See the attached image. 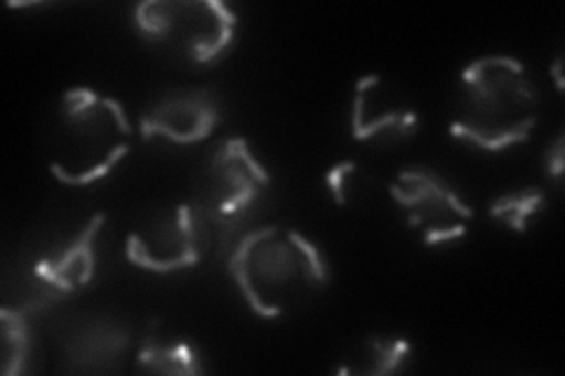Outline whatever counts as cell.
Segmentation results:
<instances>
[{"label":"cell","mask_w":565,"mask_h":376,"mask_svg":"<svg viewBox=\"0 0 565 376\" xmlns=\"http://www.w3.org/2000/svg\"><path fill=\"white\" fill-rule=\"evenodd\" d=\"M226 271L262 320H276L299 294L328 288L330 266L313 240L276 224L247 230L228 249Z\"/></svg>","instance_id":"cell-1"},{"label":"cell","mask_w":565,"mask_h":376,"mask_svg":"<svg viewBox=\"0 0 565 376\" xmlns=\"http://www.w3.org/2000/svg\"><path fill=\"white\" fill-rule=\"evenodd\" d=\"M462 101L450 137L488 153L525 144L537 128L540 93L525 66L509 55L471 62L459 78Z\"/></svg>","instance_id":"cell-2"},{"label":"cell","mask_w":565,"mask_h":376,"mask_svg":"<svg viewBox=\"0 0 565 376\" xmlns=\"http://www.w3.org/2000/svg\"><path fill=\"white\" fill-rule=\"evenodd\" d=\"M132 24L141 39L212 66L232 50L238 14L220 0H145L132 8Z\"/></svg>","instance_id":"cell-3"},{"label":"cell","mask_w":565,"mask_h":376,"mask_svg":"<svg viewBox=\"0 0 565 376\" xmlns=\"http://www.w3.org/2000/svg\"><path fill=\"white\" fill-rule=\"evenodd\" d=\"M207 176L212 193L203 207L210 224L217 230L220 249L234 247L236 233L250 217V210L262 191L269 189L271 174L253 155L250 141L245 137H232L222 141V147L212 155Z\"/></svg>","instance_id":"cell-4"},{"label":"cell","mask_w":565,"mask_h":376,"mask_svg":"<svg viewBox=\"0 0 565 376\" xmlns=\"http://www.w3.org/2000/svg\"><path fill=\"white\" fill-rule=\"evenodd\" d=\"M392 201L408 214V226L424 228L427 247L457 243L467 236V224L473 219V207L465 203L459 191L436 170L415 165L398 172L388 186Z\"/></svg>","instance_id":"cell-5"},{"label":"cell","mask_w":565,"mask_h":376,"mask_svg":"<svg viewBox=\"0 0 565 376\" xmlns=\"http://www.w3.org/2000/svg\"><path fill=\"white\" fill-rule=\"evenodd\" d=\"M207 226L212 224L203 205H177L170 217L151 228V236L130 233L126 238V259L156 276L196 268L210 238Z\"/></svg>","instance_id":"cell-6"},{"label":"cell","mask_w":565,"mask_h":376,"mask_svg":"<svg viewBox=\"0 0 565 376\" xmlns=\"http://www.w3.org/2000/svg\"><path fill=\"white\" fill-rule=\"evenodd\" d=\"M222 122V101L210 87L174 89L139 116V137L145 144L166 139L174 147L207 141Z\"/></svg>","instance_id":"cell-7"},{"label":"cell","mask_w":565,"mask_h":376,"mask_svg":"<svg viewBox=\"0 0 565 376\" xmlns=\"http://www.w3.org/2000/svg\"><path fill=\"white\" fill-rule=\"evenodd\" d=\"M130 344L132 334L128 325L114 318H93L66 339L64 369L78 374L111 372L128 355Z\"/></svg>","instance_id":"cell-8"},{"label":"cell","mask_w":565,"mask_h":376,"mask_svg":"<svg viewBox=\"0 0 565 376\" xmlns=\"http://www.w3.org/2000/svg\"><path fill=\"white\" fill-rule=\"evenodd\" d=\"M106 224V212H95L87 226L71 240L60 257H43L35 261L33 273L57 301L74 294L81 288H87L97 273L95 240L102 226Z\"/></svg>","instance_id":"cell-9"},{"label":"cell","mask_w":565,"mask_h":376,"mask_svg":"<svg viewBox=\"0 0 565 376\" xmlns=\"http://www.w3.org/2000/svg\"><path fill=\"white\" fill-rule=\"evenodd\" d=\"M382 80L377 85V106L370 104L363 93L353 89V109H361L365 114H377V116H351V139L359 141V144H370V141H377V144H394V141L411 139L419 128V116L411 106L394 104L392 97L380 93Z\"/></svg>","instance_id":"cell-10"},{"label":"cell","mask_w":565,"mask_h":376,"mask_svg":"<svg viewBox=\"0 0 565 376\" xmlns=\"http://www.w3.org/2000/svg\"><path fill=\"white\" fill-rule=\"evenodd\" d=\"M62 116L68 128L81 132H104L114 128L120 135H130V120L118 99L99 97L93 87H68L62 95Z\"/></svg>","instance_id":"cell-11"},{"label":"cell","mask_w":565,"mask_h":376,"mask_svg":"<svg viewBox=\"0 0 565 376\" xmlns=\"http://www.w3.org/2000/svg\"><path fill=\"white\" fill-rule=\"evenodd\" d=\"M137 367L151 374L168 376H199L205 374L203 355L191 339H174L163 342L156 332L141 339L137 351Z\"/></svg>","instance_id":"cell-12"},{"label":"cell","mask_w":565,"mask_h":376,"mask_svg":"<svg viewBox=\"0 0 565 376\" xmlns=\"http://www.w3.org/2000/svg\"><path fill=\"white\" fill-rule=\"evenodd\" d=\"M31 315L22 309H0V327H3V374H26L31 361Z\"/></svg>","instance_id":"cell-13"},{"label":"cell","mask_w":565,"mask_h":376,"mask_svg":"<svg viewBox=\"0 0 565 376\" xmlns=\"http://www.w3.org/2000/svg\"><path fill=\"white\" fill-rule=\"evenodd\" d=\"M363 361L365 365L359 367L353 374H370V376H384V374H398L411 363L413 344L403 336H370L363 342Z\"/></svg>","instance_id":"cell-14"},{"label":"cell","mask_w":565,"mask_h":376,"mask_svg":"<svg viewBox=\"0 0 565 376\" xmlns=\"http://www.w3.org/2000/svg\"><path fill=\"white\" fill-rule=\"evenodd\" d=\"M544 207V193L537 186H525L514 193H504L500 198H494L488 207L490 217L502 222L507 228L514 233L527 230V219Z\"/></svg>","instance_id":"cell-15"},{"label":"cell","mask_w":565,"mask_h":376,"mask_svg":"<svg viewBox=\"0 0 565 376\" xmlns=\"http://www.w3.org/2000/svg\"><path fill=\"white\" fill-rule=\"evenodd\" d=\"M130 153V144L128 141H120V144H116L109 153H106V158L102 160V163H97L95 168H87V170H66L62 163H50V174L57 179L60 184L64 186H93L97 184L99 179L109 176L122 158H126Z\"/></svg>","instance_id":"cell-16"},{"label":"cell","mask_w":565,"mask_h":376,"mask_svg":"<svg viewBox=\"0 0 565 376\" xmlns=\"http://www.w3.org/2000/svg\"><path fill=\"white\" fill-rule=\"evenodd\" d=\"M356 168H359L356 160H344V163L332 165L326 172V184H328V189L332 193V201L338 207L347 205V176L356 172Z\"/></svg>","instance_id":"cell-17"},{"label":"cell","mask_w":565,"mask_h":376,"mask_svg":"<svg viewBox=\"0 0 565 376\" xmlns=\"http://www.w3.org/2000/svg\"><path fill=\"white\" fill-rule=\"evenodd\" d=\"M544 165H546V176H550L552 182L561 189L563 174H565V135L563 132L554 139V144L550 147V151H546Z\"/></svg>","instance_id":"cell-18"},{"label":"cell","mask_w":565,"mask_h":376,"mask_svg":"<svg viewBox=\"0 0 565 376\" xmlns=\"http://www.w3.org/2000/svg\"><path fill=\"white\" fill-rule=\"evenodd\" d=\"M550 74L554 78V85H556V93H563L565 89V80H563V57L558 55L550 68Z\"/></svg>","instance_id":"cell-19"}]
</instances>
